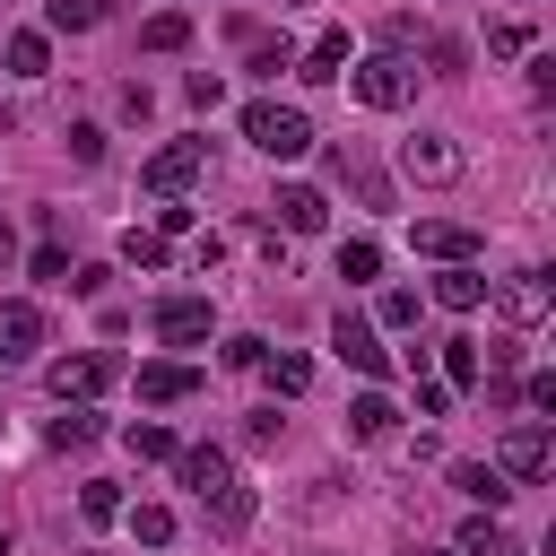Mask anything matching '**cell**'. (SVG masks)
I'll return each mask as SVG.
<instances>
[{"instance_id":"obj_23","label":"cell","mask_w":556,"mask_h":556,"mask_svg":"<svg viewBox=\"0 0 556 556\" xmlns=\"http://www.w3.org/2000/svg\"><path fill=\"white\" fill-rule=\"evenodd\" d=\"M96 434H104L96 408H61V417H52V452H78V443H96Z\"/></svg>"},{"instance_id":"obj_30","label":"cell","mask_w":556,"mask_h":556,"mask_svg":"<svg viewBox=\"0 0 556 556\" xmlns=\"http://www.w3.org/2000/svg\"><path fill=\"white\" fill-rule=\"evenodd\" d=\"M486 52H495V61H521V52H530V26H521V17H495V26H486Z\"/></svg>"},{"instance_id":"obj_8","label":"cell","mask_w":556,"mask_h":556,"mask_svg":"<svg viewBox=\"0 0 556 556\" xmlns=\"http://www.w3.org/2000/svg\"><path fill=\"white\" fill-rule=\"evenodd\" d=\"M495 304H504V321H547V304H556V287H547V269H513V278H495Z\"/></svg>"},{"instance_id":"obj_5","label":"cell","mask_w":556,"mask_h":556,"mask_svg":"<svg viewBox=\"0 0 556 556\" xmlns=\"http://www.w3.org/2000/svg\"><path fill=\"white\" fill-rule=\"evenodd\" d=\"M200 174H208V139H174V148H156V156H148V174H139V182L174 200V191H191Z\"/></svg>"},{"instance_id":"obj_33","label":"cell","mask_w":556,"mask_h":556,"mask_svg":"<svg viewBox=\"0 0 556 556\" xmlns=\"http://www.w3.org/2000/svg\"><path fill=\"white\" fill-rule=\"evenodd\" d=\"M252 70H261V78H278V70H295V43H287V35H278V43H252Z\"/></svg>"},{"instance_id":"obj_39","label":"cell","mask_w":556,"mask_h":556,"mask_svg":"<svg viewBox=\"0 0 556 556\" xmlns=\"http://www.w3.org/2000/svg\"><path fill=\"white\" fill-rule=\"evenodd\" d=\"M0 556H9V530H0Z\"/></svg>"},{"instance_id":"obj_13","label":"cell","mask_w":556,"mask_h":556,"mask_svg":"<svg viewBox=\"0 0 556 556\" xmlns=\"http://www.w3.org/2000/svg\"><path fill=\"white\" fill-rule=\"evenodd\" d=\"M417 252H426V261H478V226H452V217H417Z\"/></svg>"},{"instance_id":"obj_26","label":"cell","mask_w":556,"mask_h":556,"mask_svg":"<svg viewBox=\"0 0 556 556\" xmlns=\"http://www.w3.org/2000/svg\"><path fill=\"white\" fill-rule=\"evenodd\" d=\"M339 278H348V287L382 278V243H365V235H356V243H339Z\"/></svg>"},{"instance_id":"obj_35","label":"cell","mask_w":556,"mask_h":556,"mask_svg":"<svg viewBox=\"0 0 556 556\" xmlns=\"http://www.w3.org/2000/svg\"><path fill=\"white\" fill-rule=\"evenodd\" d=\"M382 330H417V295H408V287L382 295Z\"/></svg>"},{"instance_id":"obj_37","label":"cell","mask_w":556,"mask_h":556,"mask_svg":"<svg viewBox=\"0 0 556 556\" xmlns=\"http://www.w3.org/2000/svg\"><path fill=\"white\" fill-rule=\"evenodd\" d=\"M261 356H269V348H261V339H226V365H235V374H252V365H261Z\"/></svg>"},{"instance_id":"obj_38","label":"cell","mask_w":556,"mask_h":556,"mask_svg":"<svg viewBox=\"0 0 556 556\" xmlns=\"http://www.w3.org/2000/svg\"><path fill=\"white\" fill-rule=\"evenodd\" d=\"M9 261H17V235H9V217H0V269H9Z\"/></svg>"},{"instance_id":"obj_31","label":"cell","mask_w":556,"mask_h":556,"mask_svg":"<svg viewBox=\"0 0 556 556\" xmlns=\"http://www.w3.org/2000/svg\"><path fill=\"white\" fill-rule=\"evenodd\" d=\"M130 539H139V547H165V539H174V513H165V504H139V513H130Z\"/></svg>"},{"instance_id":"obj_15","label":"cell","mask_w":556,"mask_h":556,"mask_svg":"<svg viewBox=\"0 0 556 556\" xmlns=\"http://www.w3.org/2000/svg\"><path fill=\"white\" fill-rule=\"evenodd\" d=\"M191 391H200V374H191V365H174V356L139 365V400H148V408H174V400H191Z\"/></svg>"},{"instance_id":"obj_18","label":"cell","mask_w":556,"mask_h":556,"mask_svg":"<svg viewBox=\"0 0 556 556\" xmlns=\"http://www.w3.org/2000/svg\"><path fill=\"white\" fill-rule=\"evenodd\" d=\"M391 426H400V408H391L382 391H356V400H348V434H356V443H382Z\"/></svg>"},{"instance_id":"obj_32","label":"cell","mask_w":556,"mask_h":556,"mask_svg":"<svg viewBox=\"0 0 556 556\" xmlns=\"http://www.w3.org/2000/svg\"><path fill=\"white\" fill-rule=\"evenodd\" d=\"M43 17H52L61 35H78V26H96V17H104V0H52Z\"/></svg>"},{"instance_id":"obj_11","label":"cell","mask_w":556,"mask_h":556,"mask_svg":"<svg viewBox=\"0 0 556 556\" xmlns=\"http://www.w3.org/2000/svg\"><path fill=\"white\" fill-rule=\"evenodd\" d=\"M43 348V313L26 295H0V365H26Z\"/></svg>"},{"instance_id":"obj_24","label":"cell","mask_w":556,"mask_h":556,"mask_svg":"<svg viewBox=\"0 0 556 556\" xmlns=\"http://www.w3.org/2000/svg\"><path fill=\"white\" fill-rule=\"evenodd\" d=\"M122 443L139 452V460H174L182 443H174V426H156V417H139V426H122Z\"/></svg>"},{"instance_id":"obj_12","label":"cell","mask_w":556,"mask_h":556,"mask_svg":"<svg viewBox=\"0 0 556 556\" xmlns=\"http://www.w3.org/2000/svg\"><path fill=\"white\" fill-rule=\"evenodd\" d=\"M269 208H278V226H287V235H321V226H330V200H321L313 182H278V200H269Z\"/></svg>"},{"instance_id":"obj_19","label":"cell","mask_w":556,"mask_h":556,"mask_svg":"<svg viewBox=\"0 0 556 556\" xmlns=\"http://www.w3.org/2000/svg\"><path fill=\"white\" fill-rule=\"evenodd\" d=\"M452 556H521V547H513V530L486 513V521H469V530L452 539Z\"/></svg>"},{"instance_id":"obj_40","label":"cell","mask_w":556,"mask_h":556,"mask_svg":"<svg viewBox=\"0 0 556 556\" xmlns=\"http://www.w3.org/2000/svg\"><path fill=\"white\" fill-rule=\"evenodd\" d=\"M0 434H9V417H0Z\"/></svg>"},{"instance_id":"obj_22","label":"cell","mask_w":556,"mask_h":556,"mask_svg":"<svg viewBox=\"0 0 556 556\" xmlns=\"http://www.w3.org/2000/svg\"><path fill=\"white\" fill-rule=\"evenodd\" d=\"M261 374H269V391H287V400H295V391H313V365H304L295 348H278V356H261Z\"/></svg>"},{"instance_id":"obj_16","label":"cell","mask_w":556,"mask_h":556,"mask_svg":"<svg viewBox=\"0 0 556 556\" xmlns=\"http://www.w3.org/2000/svg\"><path fill=\"white\" fill-rule=\"evenodd\" d=\"M452 486H460L469 504H486V513H504V504H513V478H504V469H486V460H452Z\"/></svg>"},{"instance_id":"obj_21","label":"cell","mask_w":556,"mask_h":556,"mask_svg":"<svg viewBox=\"0 0 556 556\" xmlns=\"http://www.w3.org/2000/svg\"><path fill=\"white\" fill-rule=\"evenodd\" d=\"M43 70H52V43H43L35 26H26V35H9V78H43Z\"/></svg>"},{"instance_id":"obj_6","label":"cell","mask_w":556,"mask_h":556,"mask_svg":"<svg viewBox=\"0 0 556 556\" xmlns=\"http://www.w3.org/2000/svg\"><path fill=\"white\" fill-rule=\"evenodd\" d=\"M330 348H339V356H348L365 382H382V374H391V348H382V330H374V321H356V313H339V321H330Z\"/></svg>"},{"instance_id":"obj_20","label":"cell","mask_w":556,"mask_h":556,"mask_svg":"<svg viewBox=\"0 0 556 556\" xmlns=\"http://www.w3.org/2000/svg\"><path fill=\"white\" fill-rule=\"evenodd\" d=\"M139 43H148V52H182V43H191V17H182V9H156V17L139 26Z\"/></svg>"},{"instance_id":"obj_25","label":"cell","mask_w":556,"mask_h":556,"mask_svg":"<svg viewBox=\"0 0 556 556\" xmlns=\"http://www.w3.org/2000/svg\"><path fill=\"white\" fill-rule=\"evenodd\" d=\"M122 261H130V269H165V261H174V243H165V235H148V226H130V235H122Z\"/></svg>"},{"instance_id":"obj_14","label":"cell","mask_w":556,"mask_h":556,"mask_svg":"<svg viewBox=\"0 0 556 556\" xmlns=\"http://www.w3.org/2000/svg\"><path fill=\"white\" fill-rule=\"evenodd\" d=\"M434 304H443V313H478V304H486V269H478V261H443Z\"/></svg>"},{"instance_id":"obj_1","label":"cell","mask_w":556,"mask_h":556,"mask_svg":"<svg viewBox=\"0 0 556 556\" xmlns=\"http://www.w3.org/2000/svg\"><path fill=\"white\" fill-rule=\"evenodd\" d=\"M113 374H122L113 348H78V356H52V365H43V391H52L61 408H87L96 391H113Z\"/></svg>"},{"instance_id":"obj_2","label":"cell","mask_w":556,"mask_h":556,"mask_svg":"<svg viewBox=\"0 0 556 556\" xmlns=\"http://www.w3.org/2000/svg\"><path fill=\"white\" fill-rule=\"evenodd\" d=\"M339 78L356 87V104H365V113H400V104L417 96V70H408V61H391V52H365V61H356V70H339Z\"/></svg>"},{"instance_id":"obj_29","label":"cell","mask_w":556,"mask_h":556,"mask_svg":"<svg viewBox=\"0 0 556 556\" xmlns=\"http://www.w3.org/2000/svg\"><path fill=\"white\" fill-rule=\"evenodd\" d=\"M78 513H87V521H122V486H113V478H87V486H78Z\"/></svg>"},{"instance_id":"obj_27","label":"cell","mask_w":556,"mask_h":556,"mask_svg":"<svg viewBox=\"0 0 556 556\" xmlns=\"http://www.w3.org/2000/svg\"><path fill=\"white\" fill-rule=\"evenodd\" d=\"M478 382V339H443V391H469Z\"/></svg>"},{"instance_id":"obj_4","label":"cell","mask_w":556,"mask_h":556,"mask_svg":"<svg viewBox=\"0 0 556 556\" xmlns=\"http://www.w3.org/2000/svg\"><path fill=\"white\" fill-rule=\"evenodd\" d=\"M495 469H504V478H547V469H556V434H547L539 417L504 426V443H495Z\"/></svg>"},{"instance_id":"obj_34","label":"cell","mask_w":556,"mask_h":556,"mask_svg":"<svg viewBox=\"0 0 556 556\" xmlns=\"http://www.w3.org/2000/svg\"><path fill=\"white\" fill-rule=\"evenodd\" d=\"M26 269H35V278H43V287H70V252H61V243H43V252H35V261H26Z\"/></svg>"},{"instance_id":"obj_10","label":"cell","mask_w":556,"mask_h":556,"mask_svg":"<svg viewBox=\"0 0 556 556\" xmlns=\"http://www.w3.org/2000/svg\"><path fill=\"white\" fill-rule=\"evenodd\" d=\"M174 469H182V486H191L200 504H217V495L235 486V460H226L217 443H191V452H174Z\"/></svg>"},{"instance_id":"obj_7","label":"cell","mask_w":556,"mask_h":556,"mask_svg":"<svg viewBox=\"0 0 556 556\" xmlns=\"http://www.w3.org/2000/svg\"><path fill=\"white\" fill-rule=\"evenodd\" d=\"M400 174H408V182H452V174H460V148H452L443 130H417V139H400Z\"/></svg>"},{"instance_id":"obj_3","label":"cell","mask_w":556,"mask_h":556,"mask_svg":"<svg viewBox=\"0 0 556 556\" xmlns=\"http://www.w3.org/2000/svg\"><path fill=\"white\" fill-rule=\"evenodd\" d=\"M243 139H252L261 156H278V165H287V156H304V148H313V122H304L295 104H269V96H261V104H243Z\"/></svg>"},{"instance_id":"obj_17","label":"cell","mask_w":556,"mask_h":556,"mask_svg":"<svg viewBox=\"0 0 556 556\" xmlns=\"http://www.w3.org/2000/svg\"><path fill=\"white\" fill-rule=\"evenodd\" d=\"M339 70H348V35H339V26H330V35H313V43L295 52V78H313V87H321V78H339Z\"/></svg>"},{"instance_id":"obj_9","label":"cell","mask_w":556,"mask_h":556,"mask_svg":"<svg viewBox=\"0 0 556 556\" xmlns=\"http://www.w3.org/2000/svg\"><path fill=\"white\" fill-rule=\"evenodd\" d=\"M148 330H156L165 348H200V339H208V295H165V304L148 313Z\"/></svg>"},{"instance_id":"obj_36","label":"cell","mask_w":556,"mask_h":556,"mask_svg":"<svg viewBox=\"0 0 556 556\" xmlns=\"http://www.w3.org/2000/svg\"><path fill=\"white\" fill-rule=\"evenodd\" d=\"M70 148H78V165H96V156H104V130H96V122H78V130H70Z\"/></svg>"},{"instance_id":"obj_28","label":"cell","mask_w":556,"mask_h":556,"mask_svg":"<svg viewBox=\"0 0 556 556\" xmlns=\"http://www.w3.org/2000/svg\"><path fill=\"white\" fill-rule=\"evenodd\" d=\"M208 521H217V530H226V539H235V530H252V486H243V478H235V486H226V495H217V504H208Z\"/></svg>"}]
</instances>
